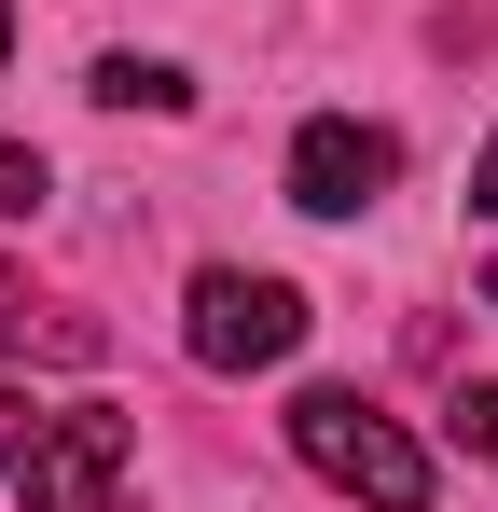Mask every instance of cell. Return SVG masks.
I'll return each instance as SVG.
<instances>
[{"instance_id": "cell-5", "label": "cell", "mask_w": 498, "mask_h": 512, "mask_svg": "<svg viewBox=\"0 0 498 512\" xmlns=\"http://www.w3.org/2000/svg\"><path fill=\"white\" fill-rule=\"evenodd\" d=\"M97 97H111V111H180V70H166V56H111V70H97Z\"/></svg>"}, {"instance_id": "cell-8", "label": "cell", "mask_w": 498, "mask_h": 512, "mask_svg": "<svg viewBox=\"0 0 498 512\" xmlns=\"http://www.w3.org/2000/svg\"><path fill=\"white\" fill-rule=\"evenodd\" d=\"M14 457H28V402L0 388V471H14Z\"/></svg>"}, {"instance_id": "cell-1", "label": "cell", "mask_w": 498, "mask_h": 512, "mask_svg": "<svg viewBox=\"0 0 498 512\" xmlns=\"http://www.w3.org/2000/svg\"><path fill=\"white\" fill-rule=\"evenodd\" d=\"M291 443H305V471H319V485H346V499L429 512V457H415V443L374 416L360 388H305V402H291Z\"/></svg>"}, {"instance_id": "cell-6", "label": "cell", "mask_w": 498, "mask_h": 512, "mask_svg": "<svg viewBox=\"0 0 498 512\" xmlns=\"http://www.w3.org/2000/svg\"><path fill=\"white\" fill-rule=\"evenodd\" d=\"M28 208H42V153H28V139H0V222H28Z\"/></svg>"}, {"instance_id": "cell-3", "label": "cell", "mask_w": 498, "mask_h": 512, "mask_svg": "<svg viewBox=\"0 0 498 512\" xmlns=\"http://www.w3.org/2000/svg\"><path fill=\"white\" fill-rule=\"evenodd\" d=\"M388 180H402V139L360 125V111H319V125L291 139V208H319V222H360Z\"/></svg>"}, {"instance_id": "cell-10", "label": "cell", "mask_w": 498, "mask_h": 512, "mask_svg": "<svg viewBox=\"0 0 498 512\" xmlns=\"http://www.w3.org/2000/svg\"><path fill=\"white\" fill-rule=\"evenodd\" d=\"M0 56H14V14H0Z\"/></svg>"}, {"instance_id": "cell-9", "label": "cell", "mask_w": 498, "mask_h": 512, "mask_svg": "<svg viewBox=\"0 0 498 512\" xmlns=\"http://www.w3.org/2000/svg\"><path fill=\"white\" fill-rule=\"evenodd\" d=\"M471 208H485V222H498V139H485V153H471Z\"/></svg>"}, {"instance_id": "cell-11", "label": "cell", "mask_w": 498, "mask_h": 512, "mask_svg": "<svg viewBox=\"0 0 498 512\" xmlns=\"http://www.w3.org/2000/svg\"><path fill=\"white\" fill-rule=\"evenodd\" d=\"M485 305H498V263H485Z\"/></svg>"}, {"instance_id": "cell-7", "label": "cell", "mask_w": 498, "mask_h": 512, "mask_svg": "<svg viewBox=\"0 0 498 512\" xmlns=\"http://www.w3.org/2000/svg\"><path fill=\"white\" fill-rule=\"evenodd\" d=\"M457 443H471V457H498V374H485V388H457Z\"/></svg>"}, {"instance_id": "cell-4", "label": "cell", "mask_w": 498, "mask_h": 512, "mask_svg": "<svg viewBox=\"0 0 498 512\" xmlns=\"http://www.w3.org/2000/svg\"><path fill=\"white\" fill-rule=\"evenodd\" d=\"M125 457H139V429L111 416V402H83V416H56L28 457H14V471H28V512H111Z\"/></svg>"}, {"instance_id": "cell-2", "label": "cell", "mask_w": 498, "mask_h": 512, "mask_svg": "<svg viewBox=\"0 0 498 512\" xmlns=\"http://www.w3.org/2000/svg\"><path fill=\"white\" fill-rule=\"evenodd\" d=\"M180 333H194L208 374H263V360H291V346H305V291H291V277H249V263H208Z\"/></svg>"}]
</instances>
